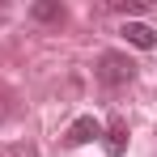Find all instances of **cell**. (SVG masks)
Segmentation results:
<instances>
[{
	"mask_svg": "<svg viewBox=\"0 0 157 157\" xmlns=\"http://www.w3.org/2000/svg\"><path fill=\"white\" fill-rule=\"evenodd\" d=\"M94 72H98V81H102L106 89H123V85H132V77H136V64H132L123 51H102Z\"/></svg>",
	"mask_w": 157,
	"mask_h": 157,
	"instance_id": "obj_1",
	"label": "cell"
},
{
	"mask_svg": "<svg viewBox=\"0 0 157 157\" xmlns=\"http://www.w3.org/2000/svg\"><path fill=\"white\" fill-rule=\"evenodd\" d=\"M30 13H34V21H47V26H59L64 21V4L59 0H34Z\"/></svg>",
	"mask_w": 157,
	"mask_h": 157,
	"instance_id": "obj_4",
	"label": "cell"
},
{
	"mask_svg": "<svg viewBox=\"0 0 157 157\" xmlns=\"http://www.w3.org/2000/svg\"><path fill=\"white\" fill-rule=\"evenodd\" d=\"M102 136V123L94 119V115H81L77 123L68 128V144H89V140H98Z\"/></svg>",
	"mask_w": 157,
	"mask_h": 157,
	"instance_id": "obj_2",
	"label": "cell"
},
{
	"mask_svg": "<svg viewBox=\"0 0 157 157\" xmlns=\"http://www.w3.org/2000/svg\"><path fill=\"white\" fill-rule=\"evenodd\" d=\"M102 140H106V153H123V149H128V123L115 119V123L102 132Z\"/></svg>",
	"mask_w": 157,
	"mask_h": 157,
	"instance_id": "obj_5",
	"label": "cell"
},
{
	"mask_svg": "<svg viewBox=\"0 0 157 157\" xmlns=\"http://www.w3.org/2000/svg\"><path fill=\"white\" fill-rule=\"evenodd\" d=\"M123 38H128L132 47H140V51H153L157 47V30L144 26V21H128V26H123Z\"/></svg>",
	"mask_w": 157,
	"mask_h": 157,
	"instance_id": "obj_3",
	"label": "cell"
},
{
	"mask_svg": "<svg viewBox=\"0 0 157 157\" xmlns=\"http://www.w3.org/2000/svg\"><path fill=\"white\" fill-rule=\"evenodd\" d=\"M110 4H115L119 13H140V9H144V0H110Z\"/></svg>",
	"mask_w": 157,
	"mask_h": 157,
	"instance_id": "obj_6",
	"label": "cell"
}]
</instances>
